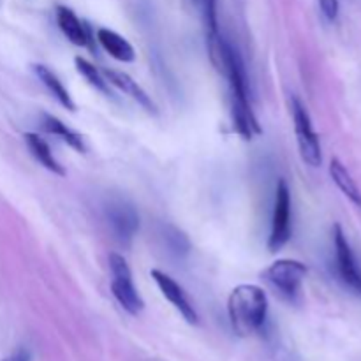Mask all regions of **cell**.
I'll return each instance as SVG.
<instances>
[{"label":"cell","mask_w":361,"mask_h":361,"mask_svg":"<svg viewBox=\"0 0 361 361\" xmlns=\"http://www.w3.org/2000/svg\"><path fill=\"white\" fill-rule=\"evenodd\" d=\"M229 323L238 337H250L263 328L268 314L267 293L254 284L233 289L228 300Z\"/></svg>","instance_id":"6da1fadb"},{"label":"cell","mask_w":361,"mask_h":361,"mask_svg":"<svg viewBox=\"0 0 361 361\" xmlns=\"http://www.w3.org/2000/svg\"><path fill=\"white\" fill-rule=\"evenodd\" d=\"M222 76L229 83V101H231V116L235 130L243 140H252L261 134V126L252 111L249 101V88H247L245 71H243L242 59L238 53H233L228 66L222 71Z\"/></svg>","instance_id":"7a4b0ae2"},{"label":"cell","mask_w":361,"mask_h":361,"mask_svg":"<svg viewBox=\"0 0 361 361\" xmlns=\"http://www.w3.org/2000/svg\"><path fill=\"white\" fill-rule=\"evenodd\" d=\"M109 270H111V291L116 302L123 307V310L130 314V316H137L143 310L145 303L141 300L140 293L134 288L133 274L120 254H109Z\"/></svg>","instance_id":"3957f363"},{"label":"cell","mask_w":361,"mask_h":361,"mask_svg":"<svg viewBox=\"0 0 361 361\" xmlns=\"http://www.w3.org/2000/svg\"><path fill=\"white\" fill-rule=\"evenodd\" d=\"M291 109L302 159L307 164L312 166V168H319L321 162H323V154H321L319 137H317L316 130H314L309 111H307L305 106L302 104L298 97L291 99Z\"/></svg>","instance_id":"277c9868"},{"label":"cell","mask_w":361,"mask_h":361,"mask_svg":"<svg viewBox=\"0 0 361 361\" xmlns=\"http://www.w3.org/2000/svg\"><path fill=\"white\" fill-rule=\"evenodd\" d=\"M291 238V192L284 178L277 182L274 203V217H271V231L268 238V249L271 252L281 250Z\"/></svg>","instance_id":"5b68a950"},{"label":"cell","mask_w":361,"mask_h":361,"mask_svg":"<svg viewBox=\"0 0 361 361\" xmlns=\"http://www.w3.org/2000/svg\"><path fill=\"white\" fill-rule=\"evenodd\" d=\"M305 275V264L295 259H279L264 271V279H267L268 284L289 300H295L300 295Z\"/></svg>","instance_id":"8992f818"},{"label":"cell","mask_w":361,"mask_h":361,"mask_svg":"<svg viewBox=\"0 0 361 361\" xmlns=\"http://www.w3.org/2000/svg\"><path fill=\"white\" fill-rule=\"evenodd\" d=\"M106 217L113 229V235L122 243H130L140 229V215L136 208L123 200L109 201L106 207Z\"/></svg>","instance_id":"52a82bcc"},{"label":"cell","mask_w":361,"mask_h":361,"mask_svg":"<svg viewBox=\"0 0 361 361\" xmlns=\"http://www.w3.org/2000/svg\"><path fill=\"white\" fill-rule=\"evenodd\" d=\"M334 242H335V254H337V268L341 274L342 281L351 288L356 295L361 296V271L356 264L355 254L345 240L344 231L338 224L334 228Z\"/></svg>","instance_id":"ba28073f"},{"label":"cell","mask_w":361,"mask_h":361,"mask_svg":"<svg viewBox=\"0 0 361 361\" xmlns=\"http://www.w3.org/2000/svg\"><path fill=\"white\" fill-rule=\"evenodd\" d=\"M152 279L155 281L157 288L161 289V293L164 295V298L178 310L180 314L183 316V319L187 321L189 324H197L200 323V317H197L196 309L192 307V303L189 302L187 298L185 291L182 289V286L175 281V279L169 277L168 274L161 270H152L150 271Z\"/></svg>","instance_id":"9c48e42d"},{"label":"cell","mask_w":361,"mask_h":361,"mask_svg":"<svg viewBox=\"0 0 361 361\" xmlns=\"http://www.w3.org/2000/svg\"><path fill=\"white\" fill-rule=\"evenodd\" d=\"M102 76L106 78L108 83H111L113 87L122 90L123 94L129 95L130 99H134L137 104L143 106L147 111L150 113L157 111V106H155V102L152 101L150 95H148L147 92L137 85V81H134L127 73H122V71H115V69H104L102 71Z\"/></svg>","instance_id":"30bf717a"},{"label":"cell","mask_w":361,"mask_h":361,"mask_svg":"<svg viewBox=\"0 0 361 361\" xmlns=\"http://www.w3.org/2000/svg\"><path fill=\"white\" fill-rule=\"evenodd\" d=\"M56 23H59L60 30L63 32L67 39H69L73 44L76 46H87L90 34H88V28L80 18L74 14L73 9L66 6L56 7Z\"/></svg>","instance_id":"8fae6325"},{"label":"cell","mask_w":361,"mask_h":361,"mask_svg":"<svg viewBox=\"0 0 361 361\" xmlns=\"http://www.w3.org/2000/svg\"><path fill=\"white\" fill-rule=\"evenodd\" d=\"M97 41L109 55L113 56L118 62H133L136 59V53H134L133 44L127 41L126 37H122L120 34H116L115 30H109V28H99L97 30Z\"/></svg>","instance_id":"7c38bea8"},{"label":"cell","mask_w":361,"mask_h":361,"mask_svg":"<svg viewBox=\"0 0 361 361\" xmlns=\"http://www.w3.org/2000/svg\"><path fill=\"white\" fill-rule=\"evenodd\" d=\"M23 137H25V143H27L28 150H30V154L34 155V159L39 162V164L44 166L48 171L55 173V175H59V176L66 175V169H63V166L56 161L55 155H53V152H51V148H49V145L46 143V141L42 140L39 134L27 133Z\"/></svg>","instance_id":"4fadbf2b"},{"label":"cell","mask_w":361,"mask_h":361,"mask_svg":"<svg viewBox=\"0 0 361 361\" xmlns=\"http://www.w3.org/2000/svg\"><path fill=\"white\" fill-rule=\"evenodd\" d=\"M41 118H42L41 127L44 133L60 137L63 143H67L71 148H74L76 152H80V154H83V152L87 150V148H85L81 134H78L76 130H73L71 127H67L62 120L56 118V116H53V115H48V113H42Z\"/></svg>","instance_id":"5bb4252c"},{"label":"cell","mask_w":361,"mask_h":361,"mask_svg":"<svg viewBox=\"0 0 361 361\" xmlns=\"http://www.w3.org/2000/svg\"><path fill=\"white\" fill-rule=\"evenodd\" d=\"M34 73L37 74L39 81L48 88L49 94L59 101L60 106H63V108L69 109V111H76V104H74L73 99H71L69 92H67V88L63 87V83L56 78V74L53 73V71H49L48 67L42 66V63H37V66H34Z\"/></svg>","instance_id":"9a60e30c"},{"label":"cell","mask_w":361,"mask_h":361,"mask_svg":"<svg viewBox=\"0 0 361 361\" xmlns=\"http://www.w3.org/2000/svg\"><path fill=\"white\" fill-rule=\"evenodd\" d=\"M330 175L334 178V182L337 183L338 189L356 204V207L361 208V190L360 187L356 185V182L353 180V176L349 175V171L345 169V166L342 164L338 159H331L330 162Z\"/></svg>","instance_id":"2e32d148"},{"label":"cell","mask_w":361,"mask_h":361,"mask_svg":"<svg viewBox=\"0 0 361 361\" xmlns=\"http://www.w3.org/2000/svg\"><path fill=\"white\" fill-rule=\"evenodd\" d=\"M162 240H164L166 249L169 250V254L176 257H185L189 256L190 252V240L187 238L185 233L182 229H178L176 226L166 224L162 226V233H161Z\"/></svg>","instance_id":"e0dca14e"},{"label":"cell","mask_w":361,"mask_h":361,"mask_svg":"<svg viewBox=\"0 0 361 361\" xmlns=\"http://www.w3.org/2000/svg\"><path fill=\"white\" fill-rule=\"evenodd\" d=\"M74 63H76L78 73H80L92 87L108 94V81H106V78H102V74L95 69V66H92L88 60L83 59V56H76V59H74Z\"/></svg>","instance_id":"ac0fdd59"},{"label":"cell","mask_w":361,"mask_h":361,"mask_svg":"<svg viewBox=\"0 0 361 361\" xmlns=\"http://www.w3.org/2000/svg\"><path fill=\"white\" fill-rule=\"evenodd\" d=\"M192 2H194V6H196L197 13H200L201 21H203L207 34L219 32L217 0H192Z\"/></svg>","instance_id":"d6986e66"},{"label":"cell","mask_w":361,"mask_h":361,"mask_svg":"<svg viewBox=\"0 0 361 361\" xmlns=\"http://www.w3.org/2000/svg\"><path fill=\"white\" fill-rule=\"evenodd\" d=\"M321 11L330 21H334L338 16V0H319Z\"/></svg>","instance_id":"ffe728a7"},{"label":"cell","mask_w":361,"mask_h":361,"mask_svg":"<svg viewBox=\"0 0 361 361\" xmlns=\"http://www.w3.org/2000/svg\"><path fill=\"white\" fill-rule=\"evenodd\" d=\"M4 361H30V355L25 349H20V351H16L13 356H9V358Z\"/></svg>","instance_id":"44dd1931"}]
</instances>
